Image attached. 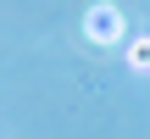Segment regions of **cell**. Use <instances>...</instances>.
I'll use <instances>...</instances> for the list:
<instances>
[{"label":"cell","mask_w":150,"mask_h":139,"mask_svg":"<svg viewBox=\"0 0 150 139\" xmlns=\"http://www.w3.org/2000/svg\"><path fill=\"white\" fill-rule=\"evenodd\" d=\"M122 33L128 28H122V11L117 6H106V0L89 6V17H83V39L89 45H122Z\"/></svg>","instance_id":"cell-1"},{"label":"cell","mask_w":150,"mask_h":139,"mask_svg":"<svg viewBox=\"0 0 150 139\" xmlns=\"http://www.w3.org/2000/svg\"><path fill=\"white\" fill-rule=\"evenodd\" d=\"M128 67H134V72H150V39H145V33L128 39Z\"/></svg>","instance_id":"cell-2"}]
</instances>
